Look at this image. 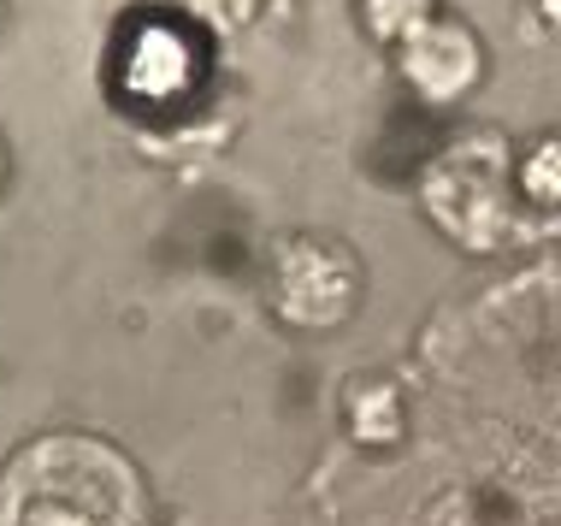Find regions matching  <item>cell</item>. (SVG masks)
I'll return each instance as SVG.
<instances>
[{
    "label": "cell",
    "instance_id": "3957f363",
    "mask_svg": "<svg viewBox=\"0 0 561 526\" xmlns=\"http://www.w3.org/2000/svg\"><path fill=\"white\" fill-rule=\"evenodd\" d=\"M266 302L290 332H337L360 302V266L337 237H284L272 249Z\"/></svg>",
    "mask_w": 561,
    "mask_h": 526
},
{
    "label": "cell",
    "instance_id": "277c9868",
    "mask_svg": "<svg viewBox=\"0 0 561 526\" xmlns=\"http://www.w3.org/2000/svg\"><path fill=\"white\" fill-rule=\"evenodd\" d=\"M390 54H397V78L414 89V101H426V107H449V101L473 95L479 78H484L479 30L467 19H449V12H432V19Z\"/></svg>",
    "mask_w": 561,
    "mask_h": 526
},
{
    "label": "cell",
    "instance_id": "6da1fadb",
    "mask_svg": "<svg viewBox=\"0 0 561 526\" xmlns=\"http://www.w3.org/2000/svg\"><path fill=\"white\" fill-rule=\"evenodd\" d=\"M0 526H154L148 485L95 432H48L0 468Z\"/></svg>",
    "mask_w": 561,
    "mask_h": 526
},
{
    "label": "cell",
    "instance_id": "8fae6325",
    "mask_svg": "<svg viewBox=\"0 0 561 526\" xmlns=\"http://www.w3.org/2000/svg\"><path fill=\"white\" fill-rule=\"evenodd\" d=\"M0 184H7V148H0Z\"/></svg>",
    "mask_w": 561,
    "mask_h": 526
},
{
    "label": "cell",
    "instance_id": "ba28073f",
    "mask_svg": "<svg viewBox=\"0 0 561 526\" xmlns=\"http://www.w3.org/2000/svg\"><path fill=\"white\" fill-rule=\"evenodd\" d=\"M432 12H437V0H360V30L378 48H402Z\"/></svg>",
    "mask_w": 561,
    "mask_h": 526
},
{
    "label": "cell",
    "instance_id": "8992f818",
    "mask_svg": "<svg viewBox=\"0 0 561 526\" xmlns=\"http://www.w3.org/2000/svg\"><path fill=\"white\" fill-rule=\"evenodd\" d=\"M343 426L360 449H390L408 432L402 385L397 379H355L343 390Z\"/></svg>",
    "mask_w": 561,
    "mask_h": 526
},
{
    "label": "cell",
    "instance_id": "7c38bea8",
    "mask_svg": "<svg viewBox=\"0 0 561 526\" xmlns=\"http://www.w3.org/2000/svg\"><path fill=\"white\" fill-rule=\"evenodd\" d=\"M0 19H7V7H0Z\"/></svg>",
    "mask_w": 561,
    "mask_h": 526
},
{
    "label": "cell",
    "instance_id": "7a4b0ae2",
    "mask_svg": "<svg viewBox=\"0 0 561 526\" xmlns=\"http://www.w3.org/2000/svg\"><path fill=\"white\" fill-rule=\"evenodd\" d=\"M508 190H514L508 137H496L484 125L444 142V155L420 172V207H426V219L467 254H491L508 243V231H514Z\"/></svg>",
    "mask_w": 561,
    "mask_h": 526
},
{
    "label": "cell",
    "instance_id": "9c48e42d",
    "mask_svg": "<svg viewBox=\"0 0 561 526\" xmlns=\"http://www.w3.org/2000/svg\"><path fill=\"white\" fill-rule=\"evenodd\" d=\"M178 7H184L190 24L214 30V36H237L261 19V0H178Z\"/></svg>",
    "mask_w": 561,
    "mask_h": 526
},
{
    "label": "cell",
    "instance_id": "52a82bcc",
    "mask_svg": "<svg viewBox=\"0 0 561 526\" xmlns=\"http://www.w3.org/2000/svg\"><path fill=\"white\" fill-rule=\"evenodd\" d=\"M514 195L533 207H561V130H543L514 155Z\"/></svg>",
    "mask_w": 561,
    "mask_h": 526
},
{
    "label": "cell",
    "instance_id": "5b68a950",
    "mask_svg": "<svg viewBox=\"0 0 561 526\" xmlns=\"http://www.w3.org/2000/svg\"><path fill=\"white\" fill-rule=\"evenodd\" d=\"M195 78H202V48L184 24L172 19H142L125 36V54H118V89L148 107H172L184 101Z\"/></svg>",
    "mask_w": 561,
    "mask_h": 526
},
{
    "label": "cell",
    "instance_id": "30bf717a",
    "mask_svg": "<svg viewBox=\"0 0 561 526\" xmlns=\"http://www.w3.org/2000/svg\"><path fill=\"white\" fill-rule=\"evenodd\" d=\"M533 19L550 24V30H561V0H533Z\"/></svg>",
    "mask_w": 561,
    "mask_h": 526
}]
</instances>
